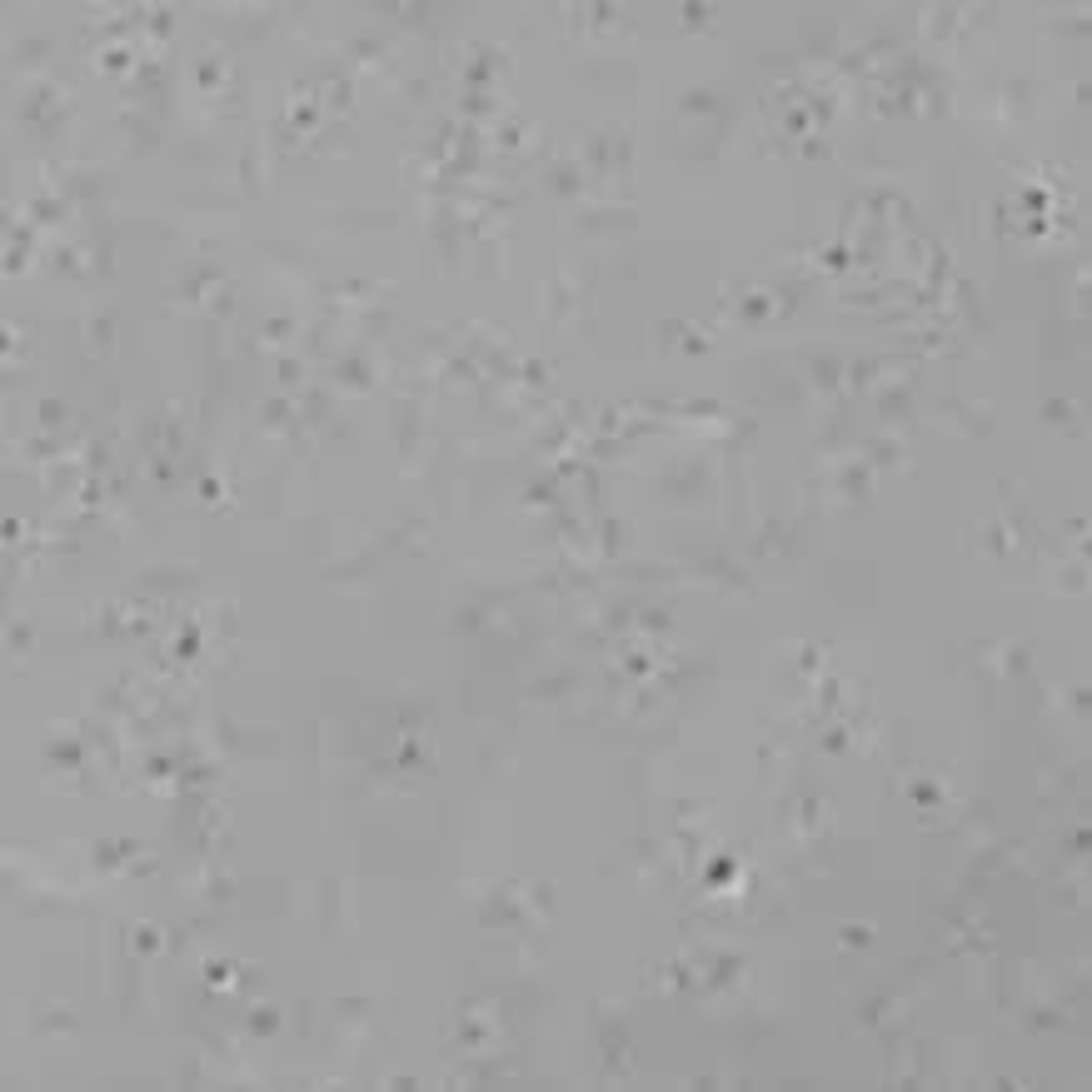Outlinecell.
I'll use <instances>...</instances> for the list:
<instances>
[{
    "label": "cell",
    "instance_id": "cell-1",
    "mask_svg": "<svg viewBox=\"0 0 1092 1092\" xmlns=\"http://www.w3.org/2000/svg\"><path fill=\"white\" fill-rule=\"evenodd\" d=\"M579 165L589 170V180H624L634 170V140L619 125H603L579 145Z\"/></svg>",
    "mask_w": 1092,
    "mask_h": 1092
},
{
    "label": "cell",
    "instance_id": "cell-2",
    "mask_svg": "<svg viewBox=\"0 0 1092 1092\" xmlns=\"http://www.w3.org/2000/svg\"><path fill=\"white\" fill-rule=\"evenodd\" d=\"M779 813H784L789 833H798V838H824L833 829V803L818 789H793Z\"/></svg>",
    "mask_w": 1092,
    "mask_h": 1092
},
{
    "label": "cell",
    "instance_id": "cell-3",
    "mask_svg": "<svg viewBox=\"0 0 1092 1092\" xmlns=\"http://www.w3.org/2000/svg\"><path fill=\"white\" fill-rule=\"evenodd\" d=\"M71 106H76V100H71L55 80L36 76V80H31V90L20 95V120H26V125H40V130H55V125L71 115Z\"/></svg>",
    "mask_w": 1092,
    "mask_h": 1092
},
{
    "label": "cell",
    "instance_id": "cell-4",
    "mask_svg": "<svg viewBox=\"0 0 1092 1092\" xmlns=\"http://www.w3.org/2000/svg\"><path fill=\"white\" fill-rule=\"evenodd\" d=\"M858 454L873 474H898V469H908V434L904 429H873L858 445Z\"/></svg>",
    "mask_w": 1092,
    "mask_h": 1092
},
{
    "label": "cell",
    "instance_id": "cell-5",
    "mask_svg": "<svg viewBox=\"0 0 1092 1092\" xmlns=\"http://www.w3.org/2000/svg\"><path fill=\"white\" fill-rule=\"evenodd\" d=\"M723 304H728V314H733V320H749V325L779 320L773 285H728V290H723Z\"/></svg>",
    "mask_w": 1092,
    "mask_h": 1092
},
{
    "label": "cell",
    "instance_id": "cell-6",
    "mask_svg": "<svg viewBox=\"0 0 1092 1092\" xmlns=\"http://www.w3.org/2000/svg\"><path fill=\"white\" fill-rule=\"evenodd\" d=\"M868 400H873V415L888 429H908V415H913V384L908 379H883L878 389H868Z\"/></svg>",
    "mask_w": 1092,
    "mask_h": 1092
},
{
    "label": "cell",
    "instance_id": "cell-7",
    "mask_svg": "<svg viewBox=\"0 0 1092 1092\" xmlns=\"http://www.w3.org/2000/svg\"><path fill=\"white\" fill-rule=\"evenodd\" d=\"M599 1048H603V1067L614 1073V1083L634 1073V1038H629L624 1022H614V1017L599 1022Z\"/></svg>",
    "mask_w": 1092,
    "mask_h": 1092
},
{
    "label": "cell",
    "instance_id": "cell-8",
    "mask_svg": "<svg viewBox=\"0 0 1092 1092\" xmlns=\"http://www.w3.org/2000/svg\"><path fill=\"white\" fill-rule=\"evenodd\" d=\"M978 544H982V554H993V559L1017 554V549H1022V524H1017L1013 509H1008V514H993L988 524H978Z\"/></svg>",
    "mask_w": 1092,
    "mask_h": 1092
},
{
    "label": "cell",
    "instance_id": "cell-9",
    "mask_svg": "<svg viewBox=\"0 0 1092 1092\" xmlns=\"http://www.w3.org/2000/svg\"><path fill=\"white\" fill-rule=\"evenodd\" d=\"M544 185L554 190L559 200H584L589 195V170L579 165V155H554L544 170Z\"/></svg>",
    "mask_w": 1092,
    "mask_h": 1092
},
{
    "label": "cell",
    "instance_id": "cell-10",
    "mask_svg": "<svg viewBox=\"0 0 1092 1092\" xmlns=\"http://www.w3.org/2000/svg\"><path fill=\"white\" fill-rule=\"evenodd\" d=\"M40 758H45L50 768L80 773V768H85V758H90V749H85V739H80V733H71V728H55V733L40 744Z\"/></svg>",
    "mask_w": 1092,
    "mask_h": 1092
},
{
    "label": "cell",
    "instance_id": "cell-11",
    "mask_svg": "<svg viewBox=\"0 0 1092 1092\" xmlns=\"http://www.w3.org/2000/svg\"><path fill=\"white\" fill-rule=\"evenodd\" d=\"M504 76H509V60L494 45H469V60H464V85L469 90H490L494 80Z\"/></svg>",
    "mask_w": 1092,
    "mask_h": 1092
},
{
    "label": "cell",
    "instance_id": "cell-12",
    "mask_svg": "<svg viewBox=\"0 0 1092 1092\" xmlns=\"http://www.w3.org/2000/svg\"><path fill=\"white\" fill-rule=\"evenodd\" d=\"M140 858H145V848L135 838H100L90 848V868H100V873H130Z\"/></svg>",
    "mask_w": 1092,
    "mask_h": 1092
},
{
    "label": "cell",
    "instance_id": "cell-13",
    "mask_svg": "<svg viewBox=\"0 0 1092 1092\" xmlns=\"http://www.w3.org/2000/svg\"><path fill=\"white\" fill-rule=\"evenodd\" d=\"M145 450H151V454H175V459H180V450H185V419H180L175 405H170L160 419L145 424Z\"/></svg>",
    "mask_w": 1092,
    "mask_h": 1092
},
{
    "label": "cell",
    "instance_id": "cell-14",
    "mask_svg": "<svg viewBox=\"0 0 1092 1092\" xmlns=\"http://www.w3.org/2000/svg\"><path fill=\"white\" fill-rule=\"evenodd\" d=\"M793 549H798V524L793 519H768V524L758 529L754 539V559H789Z\"/></svg>",
    "mask_w": 1092,
    "mask_h": 1092
},
{
    "label": "cell",
    "instance_id": "cell-15",
    "mask_svg": "<svg viewBox=\"0 0 1092 1092\" xmlns=\"http://www.w3.org/2000/svg\"><path fill=\"white\" fill-rule=\"evenodd\" d=\"M260 419H264V429H275V434H290V439H295V434L304 429L300 394H285V389H280V394H269V400L260 405Z\"/></svg>",
    "mask_w": 1092,
    "mask_h": 1092
},
{
    "label": "cell",
    "instance_id": "cell-16",
    "mask_svg": "<svg viewBox=\"0 0 1092 1092\" xmlns=\"http://www.w3.org/2000/svg\"><path fill=\"white\" fill-rule=\"evenodd\" d=\"M195 898L205 908H225L235 898V878L225 864H200L195 868Z\"/></svg>",
    "mask_w": 1092,
    "mask_h": 1092
},
{
    "label": "cell",
    "instance_id": "cell-17",
    "mask_svg": "<svg viewBox=\"0 0 1092 1092\" xmlns=\"http://www.w3.org/2000/svg\"><path fill=\"white\" fill-rule=\"evenodd\" d=\"M335 384H339V389H349V394H370V389H375V360H370L365 349L339 354V360H335Z\"/></svg>",
    "mask_w": 1092,
    "mask_h": 1092
},
{
    "label": "cell",
    "instance_id": "cell-18",
    "mask_svg": "<svg viewBox=\"0 0 1092 1092\" xmlns=\"http://www.w3.org/2000/svg\"><path fill=\"white\" fill-rule=\"evenodd\" d=\"M589 544L599 549L603 559H624V554H629V544H634V529L624 524V519H614V514H599L594 529H589Z\"/></svg>",
    "mask_w": 1092,
    "mask_h": 1092
},
{
    "label": "cell",
    "instance_id": "cell-19",
    "mask_svg": "<svg viewBox=\"0 0 1092 1092\" xmlns=\"http://www.w3.org/2000/svg\"><path fill=\"white\" fill-rule=\"evenodd\" d=\"M858 1017H864L873 1033H904V998L898 993H873L864 1008H858Z\"/></svg>",
    "mask_w": 1092,
    "mask_h": 1092
},
{
    "label": "cell",
    "instance_id": "cell-20",
    "mask_svg": "<svg viewBox=\"0 0 1092 1092\" xmlns=\"http://www.w3.org/2000/svg\"><path fill=\"white\" fill-rule=\"evenodd\" d=\"M71 424H76V410L66 400H55V394L36 400V410H31V429L36 434H76Z\"/></svg>",
    "mask_w": 1092,
    "mask_h": 1092
},
{
    "label": "cell",
    "instance_id": "cell-21",
    "mask_svg": "<svg viewBox=\"0 0 1092 1092\" xmlns=\"http://www.w3.org/2000/svg\"><path fill=\"white\" fill-rule=\"evenodd\" d=\"M514 893H519V904H524L529 923H549V918H554V904H559V893H554V883H534V878H514Z\"/></svg>",
    "mask_w": 1092,
    "mask_h": 1092
},
{
    "label": "cell",
    "instance_id": "cell-22",
    "mask_svg": "<svg viewBox=\"0 0 1092 1092\" xmlns=\"http://www.w3.org/2000/svg\"><path fill=\"white\" fill-rule=\"evenodd\" d=\"M320 106H325V115H349L354 111V76L349 71H330V76L320 80Z\"/></svg>",
    "mask_w": 1092,
    "mask_h": 1092
},
{
    "label": "cell",
    "instance_id": "cell-23",
    "mask_svg": "<svg viewBox=\"0 0 1092 1092\" xmlns=\"http://www.w3.org/2000/svg\"><path fill=\"white\" fill-rule=\"evenodd\" d=\"M803 375H808V389H818V394H843V360L838 354H808L803 360Z\"/></svg>",
    "mask_w": 1092,
    "mask_h": 1092
},
{
    "label": "cell",
    "instance_id": "cell-24",
    "mask_svg": "<svg viewBox=\"0 0 1092 1092\" xmlns=\"http://www.w3.org/2000/svg\"><path fill=\"white\" fill-rule=\"evenodd\" d=\"M1038 424H1043V429H1053V434H1078L1083 410H1078L1073 400L1053 394V400H1043V405H1038Z\"/></svg>",
    "mask_w": 1092,
    "mask_h": 1092
},
{
    "label": "cell",
    "instance_id": "cell-25",
    "mask_svg": "<svg viewBox=\"0 0 1092 1092\" xmlns=\"http://www.w3.org/2000/svg\"><path fill=\"white\" fill-rule=\"evenodd\" d=\"M354 71H389V40L384 36H360L349 45V76Z\"/></svg>",
    "mask_w": 1092,
    "mask_h": 1092
},
{
    "label": "cell",
    "instance_id": "cell-26",
    "mask_svg": "<svg viewBox=\"0 0 1092 1092\" xmlns=\"http://www.w3.org/2000/svg\"><path fill=\"white\" fill-rule=\"evenodd\" d=\"M115 339H120V314H115V309H90V320H85V344H90L95 354H111Z\"/></svg>",
    "mask_w": 1092,
    "mask_h": 1092
},
{
    "label": "cell",
    "instance_id": "cell-27",
    "mask_svg": "<svg viewBox=\"0 0 1092 1092\" xmlns=\"http://www.w3.org/2000/svg\"><path fill=\"white\" fill-rule=\"evenodd\" d=\"M634 629H639L643 639H669L674 608L669 603H634Z\"/></svg>",
    "mask_w": 1092,
    "mask_h": 1092
},
{
    "label": "cell",
    "instance_id": "cell-28",
    "mask_svg": "<svg viewBox=\"0 0 1092 1092\" xmlns=\"http://www.w3.org/2000/svg\"><path fill=\"white\" fill-rule=\"evenodd\" d=\"M229 80H235V71H229L225 55H200V66H195V90H200V95L229 90Z\"/></svg>",
    "mask_w": 1092,
    "mask_h": 1092
},
{
    "label": "cell",
    "instance_id": "cell-29",
    "mask_svg": "<svg viewBox=\"0 0 1092 1092\" xmlns=\"http://www.w3.org/2000/svg\"><path fill=\"white\" fill-rule=\"evenodd\" d=\"M988 664H993L998 674L1022 678L1033 669V648H1027V643H998V648H988Z\"/></svg>",
    "mask_w": 1092,
    "mask_h": 1092
},
{
    "label": "cell",
    "instance_id": "cell-30",
    "mask_svg": "<svg viewBox=\"0 0 1092 1092\" xmlns=\"http://www.w3.org/2000/svg\"><path fill=\"white\" fill-rule=\"evenodd\" d=\"M793 669L818 683V678L829 674V648L824 643H793Z\"/></svg>",
    "mask_w": 1092,
    "mask_h": 1092
},
{
    "label": "cell",
    "instance_id": "cell-31",
    "mask_svg": "<svg viewBox=\"0 0 1092 1092\" xmlns=\"http://www.w3.org/2000/svg\"><path fill=\"white\" fill-rule=\"evenodd\" d=\"M125 948H130L135 958H160L170 942H165V933H160L155 923H135V928L125 933Z\"/></svg>",
    "mask_w": 1092,
    "mask_h": 1092
},
{
    "label": "cell",
    "instance_id": "cell-32",
    "mask_svg": "<svg viewBox=\"0 0 1092 1092\" xmlns=\"http://www.w3.org/2000/svg\"><path fill=\"white\" fill-rule=\"evenodd\" d=\"M280 1027H285V1013L269 1008V1003H255V1008L245 1013V1033H250V1038H280Z\"/></svg>",
    "mask_w": 1092,
    "mask_h": 1092
},
{
    "label": "cell",
    "instance_id": "cell-33",
    "mask_svg": "<svg viewBox=\"0 0 1092 1092\" xmlns=\"http://www.w3.org/2000/svg\"><path fill=\"white\" fill-rule=\"evenodd\" d=\"M76 1027H80V1017L71 1013L66 1003H45V1008H40L36 1033H60V1038H76Z\"/></svg>",
    "mask_w": 1092,
    "mask_h": 1092
},
{
    "label": "cell",
    "instance_id": "cell-34",
    "mask_svg": "<svg viewBox=\"0 0 1092 1092\" xmlns=\"http://www.w3.org/2000/svg\"><path fill=\"white\" fill-rule=\"evenodd\" d=\"M678 115H704V120H714V115H723V95L709 90V85H699V90H688V95L678 100Z\"/></svg>",
    "mask_w": 1092,
    "mask_h": 1092
},
{
    "label": "cell",
    "instance_id": "cell-35",
    "mask_svg": "<svg viewBox=\"0 0 1092 1092\" xmlns=\"http://www.w3.org/2000/svg\"><path fill=\"white\" fill-rule=\"evenodd\" d=\"M818 749L833 754V758H843L848 749H853V723H848V718H829V723H824V733H818Z\"/></svg>",
    "mask_w": 1092,
    "mask_h": 1092
},
{
    "label": "cell",
    "instance_id": "cell-36",
    "mask_svg": "<svg viewBox=\"0 0 1092 1092\" xmlns=\"http://www.w3.org/2000/svg\"><path fill=\"white\" fill-rule=\"evenodd\" d=\"M1022 1022H1027V1033H1053V1027H1067V1008H1057V1003H1033V1008L1022 1013Z\"/></svg>",
    "mask_w": 1092,
    "mask_h": 1092
},
{
    "label": "cell",
    "instance_id": "cell-37",
    "mask_svg": "<svg viewBox=\"0 0 1092 1092\" xmlns=\"http://www.w3.org/2000/svg\"><path fill=\"white\" fill-rule=\"evenodd\" d=\"M135 60H140V55H135L130 45H106V50L95 55V71H106V76H130Z\"/></svg>",
    "mask_w": 1092,
    "mask_h": 1092
},
{
    "label": "cell",
    "instance_id": "cell-38",
    "mask_svg": "<svg viewBox=\"0 0 1092 1092\" xmlns=\"http://www.w3.org/2000/svg\"><path fill=\"white\" fill-rule=\"evenodd\" d=\"M145 474H151L160 490H175V485H180V459H175V454H151V459H145Z\"/></svg>",
    "mask_w": 1092,
    "mask_h": 1092
},
{
    "label": "cell",
    "instance_id": "cell-39",
    "mask_svg": "<svg viewBox=\"0 0 1092 1092\" xmlns=\"http://www.w3.org/2000/svg\"><path fill=\"white\" fill-rule=\"evenodd\" d=\"M295 339V314H269L260 325V344H269V349H285Z\"/></svg>",
    "mask_w": 1092,
    "mask_h": 1092
},
{
    "label": "cell",
    "instance_id": "cell-40",
    "mask_svg": "<svg viewBox=\"0 0 1092 1092\" xmlns=\"http://www.w3.org/2000/svg\"><path fill=\"white\" fill-rule=\"evenodd\" d=\"M31 648H36V624L10 619V634H5V654H10V664H15V659H26Z\"/></svg>",
    "mask_w": 1092,
    "mask_h": 1092
},
{
    "label": "cell",
    "instance_id": "cell-41",
    "mask_svg": "<svg viewBox=\"0 0 1092 1092\" xmlns=\"http://www.w3.org/2000/svg\"><path fill=\"white\" fill-rule=\"evenodd\" d=\"M490 619H494V614L485 608V603H464V608L454 614L450 624H454V634H479V629H485Z\"/></svg>",
    "mask_w": 1092,
    "mask_h": 1092
},
{
    "label": "cell",
    "instance_id": "cell-42",
    "mask_svg": "<svg viewBox=\"0 0 1092 1092\" xmlns=\"http://www.w3.org/2000/svg\"><path fill=\"white\" fill-rule=\"evenodd\" d=\"M838 942H843L848 953H864V948L878 942V928H873V923H843V928H838Z\"/></svg>",
    "mask_w": 1092,
    "mask_h": 1092
},
{
    "label": "cell",
    "instance_id": "cell-43",
    "mask_svg": "<svg viewBox=\"0 0 1092 1092\" xmlns=\"http://www.w3.org/2000/svg\"><path fill=\"white\" fill-rule=\"evenodd\" d=\"M569 688H574V674H554V678H544V683H534L529 699H554V704H559Z\"/></svg>",
    "mask_w": 1092,
    "mask_h": 1092
},
{
    "label": "cell",
    "instance_id": "cell-44",
    "mask_svg": "<svg viewBox=\"0 0 1092 1092\" xmlns=\"http://www.w3.org/2000/svg\"><path fill=\"white\" fill-rule=\"evenodd\" d=\"M908 793H913V803H923V808H928V803H948V789H942L938 779H918Z\"/></svg>",
    "mask_w": 1092,
    "mask_h": 1092
},
{
    "label": "cell",
    "instance_id": "cell-45",
    "mask_svg": "<svg viewBox=\"0 0 1092 1092\" xmlns=\"http://www.w3.org/2000/svg\"><path fill=\"white\" fill-rule=\"evenodd\" d=\"M678 20H683L688 31H699V26H714L718 10L714 5H678Z\"/></svg>",
    "mask_w": 1092,
    "mask_h": 1092
},
{
    "label": "cell",
    "instance_id": "cell-46",
    "mask_svg": "<svg viewBox=\"0 0 1092 1092\" xmlns=\"http://www.w3.org/2000/svg\"><path fill=\"white\" fill-rule=\"evenodd\" d=\"M145 26H151V36H155V40H165L170 31H175V10L155 5V10H145Z\"/></svg>",
    "mask_w": 1092,
    "mask_h": 1092
},
{
    "label": "cell",
    "instance_id": "cell-47",
    "mask_svg": "<svg viewBox=\"0 0 1092 1092\" xmlns=\"http://www.w3.org/2000/svg\"><path fill=\"white\" fill-rule=\"evenodd\" d=\"M424 723H429V709H424V704H405V709H400V728H405V733H415Z\"/></svg>",
    "mask_w": 1092,
    "mask_h": 1092
},
{
    "label": "cell",
    "instance_id": "cell-48",
    "mask_svg": "<svg viewBox=\"0 0 1092 1092\" xmlns=\"http://www.w3.org/2000/svg\"><path fill=\"white\" fill-rule=\"evenodd\" d=\"M0 344H5V360H15V354H20V325H15V320H5V335H0Z\"/></svg>",
    "mask_w": 1092,
    "mask_h": 1092
},
{
    "label": "cell",
    "instance_id": "cell-49",
    "mask_svg": "<svg viewBox=\"0 0 1092 1092\" xmlns=\"http://www.w3.org/2000/svg\"><path fill=\"white\" fill-rule=\"evenodd\" d=\"M803 155H808V160H824V135H803Z\"/></svg>",
    "mask_w": 1092,
    "mask_h": 1092
},
{
    "label": "cell",
    "instance_id": "cell-50",
    "mask_svg": "<svg viewBox=\"0 0 1092 1092\" xmlns=\"http://www.w3.org/2000/svg\"><path fill=\"white\" fill-rule=\"evenodd\" d=\"M1073 714H1088V683H1073Z\"/></svg>",
    "mask_w": 1092,
    "mask_h": 1092
}]
</instances>
